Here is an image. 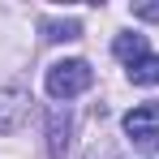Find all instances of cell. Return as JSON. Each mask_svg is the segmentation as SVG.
<instances>
[{"label":"cell","mask_w":159,"mask_h":159,"mask_svg":"<svg viewBox=\"0 0 159 159\" xmlns=\"http://www.w3.org/2000/svg\"><path fill=\"white\" fill-rule=\"evenodd\" d=\"M112 52H116V60H125V65L133 69L138 60H146V56H151V43H146V34H116Z\"/></svg>","instance_id":"cell-5"},{"label":"cell","mask_w":159,"mask_h":159,"mask_svg":"<svg viewBox=\"0 0 159 159\" xmlns=\"http://www.w3.org/2000/svg\"><path fill=\"white\" fill-rule=\"evenodd\" d=\"M133 17H146V22H159V4H133Z\"/></svg>","instance_id":"cell-8"},{"label":"cell","mask_w":159,"mask_h":159,"mask_svg":"<svg viewBox=\"0 0 159 159\" xmlns=\"http://www.w3.org/2000/svg\"><path fill=\"white\" fill-rule=\"evenodd\" d=\"M129 82L133 86H159V56L151 52L146 60H138V65L129 69Z\"/></svg>","instance_id":"cell-6"},{"label":"cell","mask_w":159,"mask_h":159,"mask_svg":"<svg viewBox=\"0 0 159 159\" xmlns=\"http://www.w3.org/2000/svg\"><path fill=\"white\" fill-rule=\"evenodd\" d=\"M69 129H73L69 107H52V112H48V155L52 159H65V151H69Z\"/></svg>","instance_id":"cell-4"},{"label":"cell","mask_w":159,"mask_h":159,"mask_svg":"<svg viewBox=\"0 0 159 159\" xmlns=\"http://www.w3.org/2000/svg\"><path fill=\"white\" fill-rule=\"evenodd\" d=\"M90 82H95V69L86 60H56L43 78V86L52 99H78L82 90H90Z\"/></svg>","instance_id":"cell-1"},{"label":"cell","mask_w":159,"mask_h":159,"mask_svg":"<svg viewBox=\"0 0 159 159\" xmlns=\"http://www.w3.org/2000/svg\"><path fill=\"white\" fill-rule=\"evenodd\" d=\"M26 112H30V95L26 90H17V86H4V90H0V133L22 129Z\"/></svg>","instance_id":"cell-3"},{"label":"cell","mask_w":159,"mask_h":159,"mask_svg":"<svg viewBox=\"0 0 159 159\" xmlns=\"http://www.w3.org/2000/svg\"><path fill=\"white\" fill-rule=\"evenodd\" d=\"M43 39L52 43H69V39H82V26L69 17V22H43Z\"/></svg>","instance_id":"cell-7"},{"label":"cell","mask_w":159,"mask_h":159,"mask_svg":"<svg viewBox=\"0 0 159 159\" xmlns=\"http://www.w3.org/2000/svg\"><path fill=\"white\" fill-rule=\"evenodd\" d=\"M125 133L138 151H159V103H138L125 112Z\"/></svg>","instance_id":"cell-2"}]
</instances>
